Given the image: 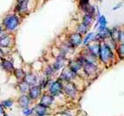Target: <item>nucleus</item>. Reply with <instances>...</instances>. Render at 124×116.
Here are the masks:
<instances>
[{
	"instance_id": "27",
	"label": "nucleus",
	"mask_w": 124,
	"mask_h": 116,
	"mask_svg": "<svg viewBox=\"0 0 124 116\" xmlns=\"http://www.w3.org/2000/svg\"><path fill=\"white\" fill-rule=\"evenodd\" d=\"M118 55L121 56V57H124V43H122L117 49Z\"/></svg>"
},
{
	"instance_id": "35",
	"label": "nucleus",
	"mask_w": 124,
	"mask_h": 116,
	"mask_svg": "<svg viewBox=\"0 0 124 116\" xmlns=\"http://www.w3.org/2000/svg\"><path fill=\"white\" fill-rule=\"evenodd\" d=\"M22 116H23V115H22Z\"/></svg>"
},
{
	"instance_id": "24",
	"label": "nucleus",
	"mask_w": 124,
	"mask_h": 116,
	"mask_svg": "<svg viewBox=\"0 0 124 116\" xmlns=\"http://www.w3.org/2000/svg\"><path fill=\"white\" fill-rule=\"evenodd\" d=\"M22 115L23 116H32L34 114L33 111V108H25L22 109Z\"/></svg>"
},
{
	"instance_id": "4",
	"label": "nucleus",
	"mask_w": 124,
	"mask_h": 116,
	"mask_svg": "<svg viewBox=\"0 0 124 116\" xmlns=\"http://www.w3.org/2000/svg\"><path fill=\"white\" fill-rule=\"evenodd\" d=\"M63 93L68 97L75 99L77 95L78 90H77V86L75 85L72 81H67V82L63 83Z\"/></svg>"
},
{
	"instance_id": "8",
	"label": "nucleus",
	"mask_w": 124,
	"mask_h": 116,
	"mask_svg": "<svg viewBox=\"0 0 124 116\" xmlns=\"http://www.w3.org/2000/svg\"><path fill=\"white\" fill-rule=\"evenodd\" d=\"M54 101H55V96L50 94V93L49 94L46 93L44 94H42V96L40 97L39 104L47 108H50L52 104L54 103Z\"/></svg>"
},
{
	"instance_id": "14",
	"label": "nucleus",
	"mask_w": 124,
	"mask_h": 116,
	"mask_svg": "<svg viewBox=\"0 0 124 116\" xmlns=\"http://www.w3.org/2000/svg\"><path fill=\"white\" fill-rule=\"evenodd\" d=\"M23 80H24L31 87L34 85H37L38 82H39V78H38V76L32 72L26 73V75H25V77Z\"/></svg>"
},
{
	"instance_id": "5",
	"label": "nucleus",
	"mask_w": 124,
	"mask_h": 116,
	"mask_svg": "<svg viewBox=\"0 0 124 116\" xmlns=\"http://www.w3.org/2000/svg\"><path fill=\"white\" fill-rule=\"evenodd\" d=\"M77 74L75 73L74 71H72L70 68H65L62 69V71L61 72L60 76H59V80L62 81V82H67V81H72L73 80L77 78Z\"/></svg>"
},
{
	"instance_id": "2",
	"label": "nucleus",
	"mask_w": 124,
	"mask_h": 116,
	"mask_svg": "<svg viewBox=\"0 0 124 116\" xmlns=\"http://www.w3.org/2000/svg\"><path fill=\"white\" fill-rule=\"evenodd\" d=\"M49 93L53 96H58L63 92V82L61 80L57 79L56 81H51L48 87Z\"/></svg>"
},
{
	"instance_id": "7",
	"label": "nucleus",
	"mask_w": 124,
	"mask_h": 116,
	"mask_svg": "<svg viewBox=\"0 0 124 116\" xmlns=\"http://www.w3.org/2000/svg\"><path fill=\"white\" fill-rule=\"evenodd\" d=\"M31 102H32V101L31 100L30 96L28 95V94H22L17 100V106H18L21 109L31 107Z\"/></svg>"
},
{
	"instance_id": "17",
	"label": "nucleus",
	"mask_w": 124,
	"mask_h": 116,
	"mask_svg": "<svg viewBox=\"0 0 124 116\" xmlns=\"http://www.w3.org/2000/svg\"><path fill=\"white\" fill-rule=\"evenodd\" d=\"M28 2L29 0H22L19 1L17 5V10L19 13H25L28 10Z\"/></svg>"
},
{
	"instance_id": "28",
	"label": "nucleus",
	"mask_w": 124,
	"mask_h": 116,
	"mask_svg": "<svg viewBox=\"0 0 124 116\" xmlns=\"http://www.w3.org/2000/svg\"><path fill=\"white\" fill-rule=\"evenodd\" d=\"M5 114V108L3 107V105L0 102V116H4Z\"/></svg>"
},
{
	"instance_id": "29",
	"label": "nucleus",
	"mask_w": 124,
	"mask_h": 116,
	"mask_svg": "<svg viewBox=\"0 0 124 116\" xmlns=\"http://www.w3.org/2000/svg\"><path fill=\"white\" fill-rule=\"evenodd\" d=\"M4 56H5V53H4L2 48H0V60H2L3 58H4Z\"/></svg>"
},
{
	"instance_id": "31",
	"label": "nucleus",
	"mask_w": 124,
	"mask_h": 116,
	"mask_svg": "<svg viewBox=\"0 0 124 116\" xmlns=\"http://www.w3.org/2000/svg\"><path fill=\"white\" fill-rule=\"evenodd\" d=\"M122 6V3H120V4H118L117 5H116V6H115L114 8H113V10H117V9H120Z\"/></svg>"
},
{
	"instance_id": "23",
	"label": "nucleus",
	"mask_w": 124,
	"mask_h": 116,
	"mask_svg": "<svg viewBox=\"0 0 124 116\" xmlns=\"http://www.w3.org/2000/svg\"><path fill=\"white\" fill-rule=\"evenodd\" d=\"M95 40V35L94 33H89L85 36L84 40H83V44L84 45H88L91 41Z\"/></svg>"
},
{
	"instance_id": "22",
	"label": "nucleus",
	"mask_w": 124,
	"mask_h": 116,
	"mask_svg": "<svg viewBox=\"0 0 124 116\" xmlns=\"http://www.w3.org/2000/svg\"><path fill=\"white\" fill-rule=\"evenodd\" d=\"M83 23L87 26H90V24L93 23V15L85 14L83 19Z\"/></svg>"
},
{
	"instance_id": "34",
	"label": "nucleus",
	"mask_w": 124,
	"mask_h": 116,
	"mask_svg": "<svg viewBox=\"0 0 124 116\" xmlns=\"http://www.w3.org/2000/svg\"><path fill=\"white\" fill-rule=\"evenodd\" d=\"M4 116H10V115H9L8 114H6V113H5V114H4Z\"/></svg>"
},
{
	"instance_id": "15",
	"label": "nucleus",
	"mask_w": 124,
	"mask_h": 116,
	"mask_svg": "<svg viewBox=\"0 0 124 116\" xmlns=\"http://www.w3.org/2000/svg\"><path fill=\"white\" fill-rule=\"evenodd\" d=\"M48 109H49V108L42 106V105H40V104L38 103L33 108V111H34L33 115L34 116H46V115H48Z\"/></svg>"
},
{
	"instance_id": "16",
	"label": "nucleus",
	"mask_w": 124,
	"mask_h": 116,
	"mask_svg": "<svg viewBox=\"0 0 124 116\" xmlns=\"http://www.w3.org/2000/svg\"><path fill=\"white\" fill-rule=\"evenodd\" d=\"M30 88H31V86L24 81H17V89H18L19 93L22 94H28Z\"/></svg>"
},
{
	"instance_id": "26",
	"label": "nucleus",
	"mask_w": 124,
	"mask_h": 116,
	"mask_svg": "<svg viewBox=\"0 0 124 116\" xmlns=\"http://www.w3.org/2000/svg\"><path fill=\"white\" fill-rule=\"evenodd\" d=\"M98 24H100V26H106V25H107V20H106V17H104V16H101V17H99L97 24H95V26Z\"/></svg>"
},
{
	"instance_id": "13",
	"label": "nucleus",
	"mask_w": 124,
	"mask_h": 116,
	"mask_svg": "<svg viewBox=\"0 0 124 116\" xmlns=\"http://www.w3.org/2000/svg\"><path fill=\"white\" fill-rule=\"evenodd\" d=\"M13 38L9 34H4L0 36V48L2 49H8L12 44Z\"/></svg>"
},
{
	"instance_id": "9",
	"label": "nucleus",
	"mask_w": 124,
	"mask_h": 116,
	"mask_svg": "<svg viewBox=\"0 0 124 116\" xmlns=\"http://www.w3.org/2000/svg\"><path fill=\"white\" fill-rule=\"evenodd\" d=\"M69 44L72 47H77V46L80 45L82 43H83V36H82V34L80 33H73L70 34V36H69Z\"/></svg>"
},
{
	"instance_id": "33",
	"label": "nucleus",
	"mask_w": 124,
	"mask_h": 116,
	"mask_svg": "<svg viewBox=\"0 0 124 116\" xmlns=\"http://www.w3.org/2000/svg\"><path fill=\"white\" fill-rule=\"evenodd\" d=\"M61 116H72L70 114H68V113H62V114H61Z\"/></svg>"
},
{
	"instance_id": "21",
	"label": "nucleus",
	"mask_w": 124,
	"mask_h": 116,
	"mask_svg": "<svg viewBox=\"0 0 124 116\" xmlns=\"http://www.w3.org/2000/svg\"><path fill=\"white\" fill-rule=\"evenodd\" d=\"M56 72V71L55 70L54 67L51 66V65H49V66L46 67L45 69H44V75L49 77V78H50V77H52L54 75H55V73Z\"/></svg>"
},
{
	"instance_id": "6",
	"label": "nucleus",
	"mask_w": 124,
	"mask_h": 116,
	"mask_svg": "<svg viewBox=\"0 0 124 116\" xmlns=\"http://www.w3.org/2000/svg\"><path fill=\"white\" fill-rule=\"evenodd\" d=\"M42 91H43V88L38 84L37 85L31 86L29 92H28V95L30 96V98H31V100L32 102H35L37 100L40 99V97L43 94Z\"/></svg>"
},
{
	"instance_id": "12",
	"label": "nucleus",
	"mask_w": 124,
	"mask_h": 116,
	"mask_svg": "<svg viewBox=\"0 0 124 116\" xmlns=\"http://www.w3.org/2000/svg\"><path fill=\"white\" fill-rule=\"evenodd\" d=\"M66 62H67L66 56L60 54L56 58V61H55V62L53 63L52 66L54 67V68H55V70L56 71H59L65 67V65H66Z\"/></svg>"
},
{
	"instance_id": "30",
	"label": "nucleus",
	"mask_w": 124,
	"mask_h": 116,
	"mask_svg": "<svg viewBox=\"0 0 124 116\" xmlns=\"http://www.w3.org/2000/svg\"><path fill=\"white\" fill-rule=\"evenodd\" d=\"M89 4V0H80V5L81 6H83L84 4Z\"/></svg>"
},
{
	"instance_id": "32",
	"label": "nucleus",
	"mask_w": 124,
	"mask_h": 116,
	"mask_svg": "<svg viewBox=\"0 0 124 116\" xmlns=\"http://www.w3.org/2000/svg\"><path fill=\"white\" fill-rule=\"evenodd\" d=\"M4 34H5V33H4V30H3V28H2V26L0 25V36H3Z\"/></svg>"
},
{
	"instance_id": "3",
	"label": "nucleus",
	"mask_w": 124,
	"mask_h": 116,
	"mask_svg": "<svg viewBox=\"0 0 124 116\" xmlns=\"http://www.w3.org/2000/svg\"><path fill=\"white\" fill-rule=\"evenodd\" d=\"M100 59L104 63H108L113 58V52L111 48L106 44L100 45V52H99Z\"/></svg>"
},
{
	"instance_id": "11",
	"label": "nucleus",
	"mask_w": 124,
	"mask_h": 116,
	"mask_svg": "<svg viewBox=\"0 0 124 116\" xmlns=\"http://www.w3.org/2000/svg\"><path fill=\"white\" fill-rule=\"evenodd\" d=\"M0 65H1L3 70H4L8 74H11V75L13 74L15 68H16L14 67L13 62L8 59H5V58H3L2 60H0Z\"/></svg>"
},
{
	"instance_id": "25",
	"label": "nucleus",
	"mask_w": 124,
	"mask_h": 116,
	"mask_svg": "<svg viewBox=\"0 0 124 116\" xmlns=\"http://www.w3.org/2000/svg\"><path fill=\"white\" fill-rule=\"evenodd\" d=\"M88 28H89V26H87V25H85L83 23H82L81 24L78 25V28H77V31H78V33H80V34H82V35H83V34L87 33Z\"/></svg>"
},
{
	"instance_id": "20",
	"label": "nucleus",
	"mask_w": 124,
	"mask_h": 116,
	"mask_svg": "<svg viewBox=\"0 0 124 116\" xmlns=\"http://www.w3.org/2000/svg\"><path fill=\"white\" fill-rule=\"evenodd\" d=\"M14 100L11 99V98H8V99H4L1 101V104L3 105L5 109H10V108H12L13 106H14Z\"/></svg>"
},
{
	"instance_id": "18",
	"label": "nucleus",
	"mask_w": 124,
	"mask_h": 116,
	"mask_svg": "<svg viewBox=\"0 0 124 116\" xmlns=\"http://www.w3.org/2000/svg\"><path fill=\"white\" fill-rule=\"evenodd\" d=\"M13 75L15 76V78L17 79V81H23L25 77V75H26V72L23 70V68H15L14 72L12 74Z\"/></svg>"
},
{
	"instance_id": "10",
	"label": "nucleus",
	"mask_w": 124,
	"mask_h": 116,
	"mask_svg": "<svg viewBox=\"0 0 124 116\" xmlns=\"http://www.w3.org/2000/svg\"><path fill=\"white\" fill-rule=\"evenodd\" d=\"M83 72L88 75V76H92L95 75L97 72V67L94 62H86L83 66Z\"/></svg>"
},
{
	"instance_id": "19",
	"label": "nucleus",
	"mask_w": 124,
	"mask_h": 116,
	"mask_svg": "<svg viewBox=\"0 0 124 116\" xmlns=\"http://www.w3.org/2000/svg\"><path fill=\"white\" fill-rule=\"evenodd\" d=\"M88 51L95 56H99L100 52V45L99 44H90L88 46Z\"/></svg>"
},
{
	"instance_id": "1",
	"label": "nucleus",
	"mask_w": 124,
	"mask_h": 116,
	"mask_svg": "<svg viewBox=\"0 0 124 116\" xmlns=\"http://www.w3.org/2000/svg\"><path fill=\"white\" fill-rule=\"evenodd\" d=\"M20 23V19L15 14H9L3 19V26L4 29L9 32L15 30L18 27Z\"/></svg>"
}]
</instances>
